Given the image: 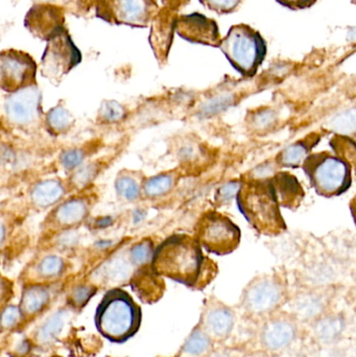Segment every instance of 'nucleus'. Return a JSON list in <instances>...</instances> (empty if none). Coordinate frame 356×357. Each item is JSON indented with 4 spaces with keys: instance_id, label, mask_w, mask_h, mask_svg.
<instances>
[{
    "instance_id": "obj_1",
    "label": "nucleus",
    "mask_w": 356,
    "mask_h": 357,
    "mask_svg": "<svg viewBox=\"0 0 356 357\" xmlns=\"http://www.w3.org/2000/svg\"><path fill=\"white\" fill-rule=\"evenodd\" d=\"M150 268L162 278L194 289H203L217 277L219 268L194 236L173 234L155 247Z\"/></svg>"
},
{
    "instance_id": "obj_2",
    "label": "nucleus",
    "mask_w": 356,
    "mask_h": 357,
    "mask_svg": "<svg viewBox=\"0 0 356 357\" xmlns=\"http://www.w3.org/2000/svg\"><path fill=\"white\" fill-rule=\"evenodd\" d=\"M235 199L240 213L258 234L275 237L286 232L288 226L269 178H242Z\"/></svg>"
},
{
    "instance_id": "obj_3",
    "label": "nucleus",
    "mask_w": 356,
    "mask_h": 357,
    "mask_svg": "<svg viewBox=\"0 0 356 357\" xmlns=\"http://www.w3.org/2000/svg\"><path fill=\"white\" fill-rule=\"evenodd\" d=\"M140 306L129 293L111 289L96 307L94 324L98 333L112 343H125L133 337L141 325Z\"/></svg>"
},
{
    "instance_id": "obj_4",
    "label": "nucleus",
    "mask_w": 356,
    "mask_h": 357,
    "mask_svg": "<svg viewBox=\"0 0 356 357\" xmlns=\"http://www.w3.org/2000/svg\"><path fill=\"white\" fill-rule=\"evenodd\" d=\"M300 167L320 197H340L353 185V165L332 152L311 153Z\"/></svg>"
},
{
    "instance_id": "obj_5",
    "label": "nucleus",
    "mask_w": 356,
    "mask_h": 357,
    "mask_svg": "<svg viewBox=\"0 0 356 357\" xmlns=\"http://www.w3.org/2000/svg\"><path fill=\"white\" fill-rule=\"evenodd\" d=\"M231 66L244 77H253L267 56V43L259 31L247 24L233 25L219 45Z\"/></svg>"
},
{
    "instance_id": "obj_6",
    "label": "nucleus",
    "mask_w": 356,
    "mask_h": 357,
    "mask_svg": "<svg viewBox=\"0 0 356 357\" xmlns=\"http://www.w3.org/2000/svg\"><path fill=\"white\" fill-rule=\"evenodd\" d=\"M288 298V283L278 273L254 277L242 291L240 305L252 317H269L284 307Z\"/></svg>"
},
{
    "instance_id": "obj_7",
    "label": "nucleus",
    "mask_w": 356,
    "mask_h": 357,
    "mask_svg": "<svg viewBox=\"0 0 356 357\" xmlns=\"http://www.w3.org/2000/svg\"><path fill=\"white\" fill-rule=\"evenodd\" d=\"M194 237L207 253L226 256L240 247L242 231L229 216L208 210L196 220Z\"/></svg>"
},
{
    "instance_id": "obj_8",
    "label": "nucleus",
    "mask_w": 356,
    "mask_h": 357,
    "mask_svg": "<svg viewBox=\"0 0 356 357\" xmlns=\"http://www.w3.org/2000/svg\"><path fill=\"white\" fill-rule=\"evenodd\" d=\"M82 54L65 27L47 40L40 64L42 75L58 84L81 63Z\"/></svg>"
},
{
    "instance_id": "obj_9",
    "label": "nucleus",
    "mask_w": 356,
    "mask_h": 357,
    "mask_svg": "<svg viewBox=\"0 0 356 357\" xmlns=\"http://www.w3.org/2000/svg\"><path fill=\"white\" fill-rule=\"evenodd\" d=\"M95 8L98 17L111 24L146 27L158 6L155 0H96Z\"/></svg>"
},
{
    "instance_id": "obj_10",
    "label": "nucleus",
    "mask_w": 356,
    "mask_h": 357,
    "mask_svg": "<svg viewBox=\"0 0 356 357\" xmlns=\"http://www.w3.org/2000/svg\"><path fill=\"white\" fill-rule=\"evenodd\" d=\"M37 64L33 56L18 50L0 52V89L8 93L35 85Z\"/></svg>"
},
{
    "instance_id": "obj_11",
    "label": "nucleus",
    "mask_w": 356,
    "mask_h": 357,
    "mask_svg": "<svg viewBox=\"0 0 356 357\" xmlns=\"http://www.w3.org/2000/svg\"><path fill=\"white\" fill-rule=\"evenodd\" d=\"M332 293L326 287H307L288 296L284 307L298 323L311 324L330 312Z\"/></svg>"
},
{
    "instance_id": "obj_12",
    "label": "nucleus",
    "mask_w": 356,
    "mask_h": 357,
    "mask_svg": "<svg viewBox=\"0 0 356 357\" xmlns=\"http://www.w3.org/2000/svg\"><path fill=\"white\" fill-rule=\"evenodd\" d=\"M298 325L284 310L270 314L259 331L261 347L271 354H279L288 349L297 339Z\"/></svg>"
},
{
    "instance_id": "obj_13",
    "label": "nucleus",
    "mask_w": 356,
    "mask_h": 357,
    "mask_svg": "<svg viewBox=\"0 0 356 357\" xmlns=\"http://www.w3.org/2000/svg\"><path fill=\"white\" fill-rule=\"evenodd\" d=\"M235 320V312L231 307L217 298L210 297L205 301L198 325L215 343L229 339Z\"/></svg>"
},
{
    "instance_id": "obj_14",
    "label": "nucleus",
    "mask_w": 356,
    "mask_h": 357,
    "mask_svg": "<svg viewBox=\"0 0 356 357\" xmlns=\"http://www.w3.org/2000/svg\"><path fill=\"white\" fill-rule=\"evenodd\" d=\"M175 31L190 43L219 47L221 33L217 21L199 13L181 15L175 21Z\"/></svg>"
},
{
    "instance_id": "obj_15",
    "label": "nucleus",
    "mask_w": 356,
    "mask_h": 357,
    "mask_svg": "<svg viewBox=\"0 0 356 357\" xmlns=\"http://www.w3.org/2000/svg\"><path fill=\"white\" fill-rule=\"evenodd\" d=\"M64 8L59 4L36 3L26 13L24 25L27 31L40 40L47 41L64 27Z\"/></svg>"
},
{
    "instance_id": "obj_16",
    "label": "nucleus",
    "mask_w": 356,
    "mask_h": 357,
    "mask_svg": "<svg viewBox=\"0 0 356 357\" xmlns=\"http://www.w3.org/2000/svg\"><path fill=\"white\" fill-rule=\"evenodd\" d=\"M41 93L35 85L10 94L6 102L8 119L17 126H29L40 116Z\"/></svg>"
},
{
    "instance_id": "obj_17",
    "label": "nucleus",
    "mask_w": 356,
    "mask_h": 357,
    "mask_svg": "<svg viewBox=\"0 0 356 357\" xmlns=\"http://www.w3.org/2000/svg\"><path fill=\"white\" fill-rule=\"evenodd\" d=\"M269 181L280 207L293 211L300 207L305 191L296 176L290 172L277 171Z\"/></svg>"
},
{
    "instance_id": "obj_18",
    "label": "nucleus",
    "mask_w": 356,
    "mask_h": 357,
    "mask_svg": "<svg viewBox=\"0 0 356 357\" xmlns=\"http://www.w3.org/2000/svg\"><path fill=\"white\" fill-rule=\"evenodd\" d=\"M136 268L129 256L116 255L100 266L94 272L93 278L100 284L111 289H117L121 285L130 282Z\"/></svg>"
},
{
    "instance_id": "obj_19",
    "label": "nucleus",
    "mask_w": 356,
    "mask_h": 357,
    "mask_svg": "<svg viewBox=\"0 0 356 357\" xmlns=\"http://www.w3.org/2000/svg\"><path fill=\"white\" fill-rule=\"evenodd\" d=\"M130 283L138 298L144 303H156L165 293L164 280L152 270L150 264L136 268Z\"/></svg>"
},
{
    "instance_id": "obj_20",
    "label": "nucleus",
    "mask_w": 356,
    "mask_h": 357,
    "mask_svg": "<svg viewBox=\"0 0 356 357\" xmlns=\"http://www.w3.org/2000/svg\"><path fill=\"white\" fill-rule=\"evenodd\" d=\"M321 134L319 132H311L304 137L293 142L278 153L274 162L278 169H298L304 159L313 153L314 149L321 142Z\"/></svg>"
},
{
    "instance_id": "obj_21",
    "label": "nucleus",
    "mask_w": 356,
    "mask_h": 357,
    "mask_svg": "<svg viewBox=\"0 0 356 357\" xmlns=\"http://www.w3.org/2000/svg\"><path fill=\"white\" fill-rule=\"evenodd\" d=\"M75 310L72 308L62 307L52 312L44 319L41 324L33 331V340L37 345L48 346L56 341L72 320Z\"/></svg>"
},
{
    "instance_id": "obj_22",
    "label": "nucleus",
    "mask_w": 356,
    "mask_h": 357,
    "mask_svg": "<svg viewBox=\"0 0 356 357\" xmlns=\"http://www.w3.org/2000/svg\"><path fill=\"white\" fill-rule=\"evenodd\" d=\"M52 299V287L47 283H31L23 287L18 306L24 321L40 316Z\"/></svg>"
},
{
    "instance_id": "obj_23",
    "label": "nucleus",
    "mask_w": 356,
    "mask_h": 357,
    "mask_svg": "<svg viewBox=\"0 0 356 357\" xmlns=\"http://www.w3.org/2000/svg\"><path fill=\"white\" fill-rule=\"evenodd\" d=\"M311 333L318 343L330 346L338 343L346 331V319L339 312H327L311 324Z\"/></svg>"
},
{
    "instance_id": "obj_24",
    "label": "nucleus",
    "mask_w": 356,
    "mask_h": 357,
    "mask_svg": "<svg viewBox=\"0 0 356 357\" xmlns=\"http://www.w3.org/2000/svg\"><path fill=\"white\" fill-rule=\"evenodd\" d=\"M179 172L171 171L158 174L142 182L141 193L146 199H155L169 195L179 181Z\"/></svg>"
},
{
    "instance_id": "obj_25",
    "label": "nucleus",
    "mask_w": 356,
    "mask_h": 357,
    "mask_svg": "<svg viewBox=\"0 0 356 357\" xmlns=\"http://www.w3.org/2000/svg\"><path fill=\"white\" fill-rule=\"evenodd\" d=\"M212 348V340L196 325L184 341L179 354L181 357H205Z\"/></svg>"
},
{
    "instance_id": "obj_26",
    "label": "nucleus",
    "mask_w": 356,
    "mask_h": 357,
    "mask_svg": "<svg viewBox=\"0 0 356 357\" xmlns=\"http://www.w3.org/2000/svg\"><path fill=\"white\" fill-rule=\"evenodd\" d=\"M88 214V204L83 199H72L59 206L56 220L62 226H75L85 220Z\"/></svg>"
},
{
    "instance_id": "obj_27",
    "label": "nucleus",
    "mask_w": 356,
    "mask_h": 357,
    "mask_svg": "<svg viewBox=\"0 0 356 357\" xmlns=\"http://www.w3.org/2000/svg\"><path fill=\"white\" fill-rule=\"evenodd\" d=\"M64 195V187L56 180H46L36 185L31 192L33 203L39 207H49Z\"/></svg>"
},
{
    "instance_id": "obj_28",
    "label": "nucleus",
    "mask_w": 356,
    "mask_h": 357,
    "mask_svg": "<svg viewBox=\"0 0 356 357\" xmlns=\"http://www.w3.org/2000/svg\"><path fill=\"white\" fill-rule=\"evenodd\" d=\"M278 121V115L274 109L259 108L254 112L249 113L247 123L249 128L256 133H265L275 127Z\"/></svg>"
},
{
    "instance_id": "obj_29",
    "label": "nucleus",
    "mask_w": 356,
    "mask_h": 357,
    "mask_svg": "<svg viewBox=\"0 0 356 357\" xmlns=\"http://www.w3.org/2000/svg\"><path fill=\"white\" fill-rule=\"evenodd\" d=\"M65 270V262L62 258L56 255L46 256L38 264L36 268L38 278L44 282L56 280L62 276Z\"/></svg>"
},
{
    "instance_id": "obj_30",
    "label": "nucleus",
    "mask_w": 356,
    "mask_h": 357,
    "mask_svg": "<svg viewBox=\"0 0 356 357\" xmlns=\"http://www.w3.org/2000/svg\"><path fill=\"white\" fill-rule=\"evenodd\" d=\"M355 108L346 109L328 121V128L339 135L351 136L355 133Z\"/></svg>"
},
{
    "instance_id": "obj_31",
    "label": "nucleus",
    "mask_w": 356,
    "mask_h": 357,
    "mask_svg": "<svg viewBox=\"0 0 356 357\" xmlns=\"http://www.w3.org/2000/svg\"><path fill=\"white\" fill-rule=\"evenodd\" d=\"M142 182L129 174H121L115 182L117 195L125 201H136L141 195Z\"/></svg>"
},
{
    "instance_id": "obj_32",
    "label": "nucleus",
    "mask_w": 356,
    "mask_h": 357,
    "mask_svg": "<svg viewBox=\"0 0 356 357\" xmlns=\"http://www.w3.org/2000/svg\"><path fill=\"white\" fill-rule=\"evenodd\" d=\"M332 153L355 167L356 159V144L351 136L336 134L330 142Z\"/></svg>"
},
{
    "instance_id": "obj_33",
    "label": "nucleus",
    "mask_w": 356,
    "mask_h": 357,
    "mask_svg": "<svg viewBox=\"0 0 356 357\" xmlns=\"http://www.w3.org/2000/svg\"><path fill=\"white\" fill-rule=\"evenodd\" d=\"M155 245L152 239L144 238L132 245L129 251V258L136 268L148 266L152 262L154 255Z\"/></svg>"
},
{
    "instance_id": "obj_34",
    "label": "nucleus",
    "mask_w": 356,
    "mask_h": 357,
    "mask_svg": "<svg viewBox=\"0 0 356 357\" xmlns=\"http://www.w3.org/2000/svg\"><path fill=\"white\" fill-rule=\"evenodd\" d=\"M98 293V287L94 284H79L73 287L68 295V306L73 310L85 307L90 300Z\"/></svg>"
},
{
    "instance_id": "obj_35",
    "label": "nucleus",
    "mask_w": 356,
    "mask_h": 357,
    "mask_svg": "<svg viewBox=\"0 0 356 357\" xmlns=\"http://www.w3.org/2000/svg\"><path fill=\"white\" fill-rule=\"evenodd\" d=\"M47 123L52 131L63 133L70 129L73 123V117L69 111L63 107H56L48 113Z\"/></svg>"
},
{
    "instance_id": "obj_36",
    "label": "nucleus",
    "mask_w": 356,
    "mask_h": 357,
    "mask_svg": "<svg viewBox=\"0 0 356 357\" xmlns=\"http://www.w3.org/2000/svg\"><path fill=\"white\" fill-rule=\"evenodd\" d=\"M22 322H24V319L18 305L6 304L0 308V331H14Z\"/></svg>"
},
{
    "instance_id": "obj_37",
    "label": "nucleus",
    "mask_w": 356,
    "mask_h": 357,
    "mask_svg": "<svg viewBox=\"0 0 356 357\" xmlns=\"http://www.w3.org/2000/svg\"><path fill=\"white\" fill-rule=\"evenodd\" d=\"M205 8L219 14H229L234 12L242 0H199Z\"/></svg>"
},
{
    "instance_id": "obj_38",
    "label": "nucleus",
    "mask_w": 356,
    "mask_h": 357,
    "mask_svg": "<svg viewBox=\"0 0 356 357\" xmlns=\"http://www.w3.org/2000/svg\"><path fill=\"white\" fill-rule=\"evenodd\" d=\"M125 108L119 102L111 100V102H105L100 108V115L105 121L109 123H116L121 121L125 117Z\"/></svg>"
},
{
    "instance_id": "obj_39",
    "label": "nucleus",
    "mask_w": 356,
    "mask_h": 357,
    "mask_svg": "<svg viewBox=\"0 0 356 357\" xmlns=\"http://www.w3.org/2000/svg\"><path fill=\"white\" fill-rule=\"evenodd\" d=\"M196 144H184L182 146L181 150L179 151L180 161L183 163L184 167L188 165H194V160H200L203 157V146Z\"/></svg>"
},
{
    "instance_id": "obj_40",
    "label": "nucleus",
    "mask_w": 356,
    "mask_h": 357,
    "mask_svg": "<svg viewBox=\"0 0 356 357\" xmlns=\"http://www.w3.org/2000/svg\"><path fill=\"white\" fill-rule=\"evenodd\" d=\"M240 180H234L231 182L226 183L225 185L221 186V188L217 190L215 199L217 203L225 204L230 202L232 197H235L236 192L240 188Z\"/></svg>"
},
{
    "instance_id": "obj_41",
    "label": "nucleus",
    "mask_w": 356,
    "mask_h": 357,
    "mask_svg": "<svg viewBox=\"0 0 356 357\" xmlns=\"http://www.w3.org/2000/svg\"><path fill=\"white\" fill-rule=\"evenodd\" d=\"M84 159V153L79 150H69L65 152L61 157V163L66 169H75L82 165Z\"/></svg>"
},
{
    "instance_id": "obj_42",
    "label": "nucleus",
    "mask_w": 356,
    "mask_h": 357,
    "mask_svg": "<svg viewBox=\"0 0 356 357\" xmlns=\"http://www.w3.org/2000/svg\"><path fill=\"white\" fill-rule=\"evenodd\" d=\"M12 295V282L4 277L0 276V308L8 304Z\"/></svg>"
},
{
    "instance_id": "obj_43",
    "label": "nucleus",
    "mask_w": 356,
    "mask_h": 357,
    "mask_svg": "<svg viewBox=\"0 0 356 357\" xmlns=\"http://www.w3.org/2000/svg\"><path fill=\"white\" fill-rule=\"evenodd\" d=\"M95 172V167L93 165H86L83 169H79L77 174H75V183H77V185H81V186L87 184L94 178Z\"/></svg>"
},
{
    "instance_id": "obj_44",
    "label": "nucleus",
    "mask_w": 356,
    "mask_h": 357,
    "mask_svg": "<svg viewBox=\"0 0 356 357\" xmlns=\"http://www.w3.org/2000/svg\"><path fill=\"white\" fill-rule=\"evenodd\" d=\"M276 1L291 10H304V8H311L318 0H276Z\"/></svg>"
},
{
    "instance_id": "obj_45",
    "label": "nucleus",
    "mask_w": 356,
    "mask_h": 357,
    "mask_svg": "<svg viewBox=\"0 0 356 357\" xmlns=\"http://www.w3.org/2000/svg\"><path fill=\"white\" fill-rule=\"evenodd\" d=\"M205 357H232L231 354L225 348H215L210 350Z\"/></svg>"
},
{
    "instance_id": "obj_46",
    "label": "nucleus",
    "mask_w": 356,
    "mask_h": 357,
    "mask_svg": "<svg viewBox=\"0 0 356 357\" xmlns=\"http://www.w3.org/2000/svg\"><path fill=\"white\" fill-rule=\"evenodd\" d=\"M36 3H66V2L70 1V0H33Z\"/></svg>"
},
{
    "instance_id": "obj_47",
    "label": "nucleus",
    "mask_w": 356,
    "mask_h": 357,
    "mask_svg": "<svg viewBox=\"0 0 356 357\" xmlns=\"http://www.w3.org/2000/svg\"><path fill=\"white\" fill-rule=\"evenodd\" d=\"M4 238H6V226L0 220V245L3 243Z\"/></svg>"
},
{
    "instance_id": "obj_48",
    "label": "nucleus",
    "mask_w": 356,
    "mask_h": 357,
    "mask_svg": "<svg viewBox=\"0 0 356 357\" xmlns=\"http://www.w3.org/2000/svg\"><path fill=\"white\" fill-rule=\"evenodd\" d=\"M159 357H163V356H159ZM169 357H181L180 356V354H178L177 356H169Z\"/></svg>"
},
{
    "instance_id": "obj_49",
    "label": "nucleus",
    "mask_w": 356,
    "mask_h": 357,
    "mask_svg": "<svg viewBox=\"0 0 356 357\" xmlns=\"http://www.w3.org/2000/svg\"><path fill=\"white\" fill-rule=\"evenodd\" d=\"M52 357H62V356H52Z\"/></svg>"
}]
</instances>
